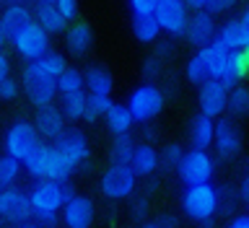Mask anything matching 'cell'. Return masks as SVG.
Listing matches in <instances>:
<instances>
[{"instance_id": "cell-1", "label": "cell", "mask_w": 249, "mask_h": 228, "mask_svg": "<svg viewBox=\"0 0 249 228\" xmlns=\"http://www.w3.org/2000/svg\"><path fill=\"white\" fill-rule=\"evenodd\" d=\"M247 65V50H221V47L210 44V78L213 81H221L223 86L233 88L244 78Z\"/></svg>"}, {"instance_id": "cell-2", "label": "cell", "mask_w": 249, "mask_h": 228, "mask_svg": "<svg viewBox=\"0 0 249 228\" xmlns=\"http://www.w3.org/2000/svg\"><path fill=\"white\" fill-rule=\"evenodd\" d=\"M182 213L197 226L205 223V221H215V215H218V187H213V184L184 187Z\"/></svg>"}, {"instance_id": "cell-3", "label": "cell", "mask_w": 249, "mask_h": 228, "mask_svg": "<svg viewBox=\"0 0 249 228\" xmlns=\"http://www.w3.org/2000/svg\"><path fill=\"white\" fill-rule=\"evenodd\" d=\"M138 174L130 163H109L99 179V190L107 200H127L138 190Z\"/></svg>"}, {"instance_id": "cell-4", "label": "cell", "mask_w": 249, "mask_h": 228, "mask_svg": "<svg viewBox=\"0 0 249 228\" xmlns=\"http://www.w3.org/2000/svg\"><path fill=\"white\" fill-rule=\"evenodd\" d=\"M42 145V135H39L36 124L29 120H16L8 124L3 135V151L18 161H26L36 148Z\"/></svg>"}, {"instance_id": "cell-5", "label": "cell", "mask_w": 249, "mask_h": 228, "mask_svg": "<svg viewBox=\"0 0 249 228\" xmlns=\"http://www.w3.org/2000/svg\"><path fill=\"white\" fill-rule=\"evenodd\" d=\"M21 86H23V93H26L29 104L34 109H44V106H52L54 99L60 96L57 91V81L44 73H39V70L26 62L21 70Z\"/></svg>"}, {"instance_id": "cell-6", "label": "cell", "mask_w": 249, "mask_h": 228, "mask_svg": "<svg viewBox=\"0 0 249 228\" xmlns=\"http://www.w3.org/2000/svg\"><path fill=\"white\" fill-rule=\"evenodd\" d=\"M163 104H166V96L156 83H140L127 96V106L138 124H151L163 112Z\"/></svg>"}, {"instance_id": "cell-7", "label": "cell", "mask_w": 249, "mask_h": 228, "mask_svg": "<svg viewBox=\"0 0 249 228\" xmlns=\"http://www.w3.org/2000/svg\"><path fill=\"white\" fill-rule=\"evenodd\" d=\"M0 215H3V223H8V226L31 223L36 215L31 194L26 190H21L18 184L3 187V192H0Z\"/></svg>"}, {"instance_id": "cell-8", "label": "cell", "mask_w": 249, "mask_h": 228, "mask_svg": "<svg viewBox=\"0 0 249 228\" xmlns=\"http://www.w3.org/2000/svg\"><path fill=\"white\" fill-rule=\"evenodd\" d=\"M11 47H13V52L18 54L23 62H34L39 57H44L47 52H52V34L39 26L36 21H31L26 29L16 34Z\"/></svg>"}, {"instance_id": "cell-9", "label": "cell", "mask_w": 249, "mask_h": 228, "mask_svg": "<svg viewBox=\"0 0 249 228\" xmlns=\"http://www.w3.org/2000/svg\"><path fill=\"white\" fill-rule=\"evenodd\" d=\"M179 182L184 187H195V184H210L215 176V158L208 151L200 148H190L184 153V161L177 171Z\"/></svg>"}, {"instance_id": "cell-10", "label": "cell", "mask_w": 249, "mask_h": 228, "mask_svg": "<svg viewBox=\"0 0 249 228\" xmlns=\"http://www.w3.org/2000/svg\"><path fill=\"white\" fill-rule=\"evenodd\" d=\"M31 202L36 210H62L68 200L75 197L73 184L70 182H54V179H39L31 184Z\"/></svg>"}, {"instance_id": "cell-11", "label": "cell", "mask_w": 249, "mask_h": 228, "mask_svg": "<svg viewBox=\"0 0 249 228\" xmlns=\"http://www.w3.org/2000/svg\"><path fill=\"white\" fill-rule=\"evenodd\" d=\"M229 93L231 88L223 86L221 81H205L202 86H197V106L202 114L213 117V120H221L223 112H229Z\"/></svg>"}, {"instance_id": "cell-12", "label": "cell", "mask_w": 249, "mask_h": 228, "mask_svg": "<svg viewBox=\"0 0 249 228\" xmlns=\"http://www.w3.org/2000/svg\"><path fill=\"white\" fill-rule=\"evenodd\" d=\"M159 18L161 29L166 31L169 36H184L187 23H190V5L184 0H161L159 11L153 13Z\"/></svg>"}, {"instance_id": "cell-13", "label": "cell", "mask_w": 249, "mask_h": 228, "mask_svg": "<svg viewBox=\"0 0 249 228\" xmlns=\"http://www.w3.org/2000/svg\"><path fill=\"white\" fill-rule=\"evenodd\" d=\"M52 145L57 148L75 169L83 166V163H89V158H91V143H89V138H86V132L78 130V127H68Z\"/></svg>"}, {"instance_id": "cell-14", "label": "cell", "mask_w": 249, "mask_h": 228, "mask_svg": "<svg viewBox=\"0 0 249 228\" xmlns=\"http://www.w3.org/2000/svg\"><path fill=\"white\" fill-rule=\"evenodd\" d=\"M241 145H244V138H241V130L236 127V122L221 117L215 122V143H213L215 156L221 161H231L241 153Z\"/></svg>"}, {"instance_id": "cell-15", "label": "cell", "mask_w": 249, "mask_h": 228, "mask_svg": "<svg viewBox=\"0 0 249 228\" xmlns=\"http://www.w3.org/2000/svg\"><path fill=\"white\" fill-rule=\"evenodd\" d=\"M218 23H215V16L210 11H195L190 16V23H187V31H184V39L190 42L192 47H197V50H202V47H210L215 42L218 36Z\"/></svg>"}, {"instance_id": "cell-16", "label": "cell", "mask_w": 249, "mask_h": 228, "mask_svg": "<svg viewBox=\"0 0 249 228\" xmlns=\"http://www.w3.org/2000/svg\"><path fill=\"white\" fill-rule=\"evenodd\" d=\"M34 21V11L26 3H13L3 8V16H0V42L3 47H8L16 39L18 31H23L29 23Z\"/></svg>"}, {"instance_id": "cell-17", "label": "cell", "mask_w": 249, "mask_h": 228, "mask_svg": "<svg viewBox=\"0 0 249 228\" xmlns=\"http://www.w3.org/2000/svg\"><path fill=\"white\" fill-rule=\"evenodd\" d=\"M96 221V205L86 194H75L62 208V226L65 228H91Z\"/></svg>"}, {"instance_id": "cell-18", "label": "cell", "mask_w": 249, "mask_h": 228, "mask_svg": "<svg viewBox=\"0 0 249 228\" xmlns=\"http://www.w3.org/2000/svg\"><path fill=\"white\" fill-rule=\"evenodd\" d=\"M65 122H68V117H65V112H62L57 104L36 109V117H34V124H36L39 135H42L44 140H50V143H54V140L68 130Z\"/></svg>"}, {"instance_id": "cell-19", "label": "cell", "mask_w": 249, "mask_h": 228, "mask_svg": "<svg viewBox=\"0 0 249 228\" xmlns=\"http://www.w3.org/2000/svg\"><path fill=\"white\" fill-rule=\"evenodd\" d=\"M93 44V29L86 21H75L70 23L65 31V50L73 54V57H83L86 52L91 50Z\"/></svg>"}, {"instance_id": "cell-20", "label": "cell", "mask_w": 249, "mask_h": 228, "mask_svg": "<svg viewBox=\"0 0 249 228\" xmlns=\"http://www.w3.org/2000/svg\"><path fill=\"white\" fill-rule=\"evenodd\" d=\"M190 143L192 148H200V151H208L215 143V120L208 114L197 112L190 122Z\"/></svg>"}, {"instance_id": "cell-21", "label": "cell", "mask_w": 249, "mask_h": 228, "mask_svg": "<svg viewBox=\"0 0 249 228\" xmlns=\"http://www.w3.org/2000/svg\"><path fill=\"white\" fill-rule=\"evenodd\" d=\"M130 166L135 169V174H138L140 179L153 176L156 171H159V166H161V153H159V148H156L153 143H138Z\"/></svg>"}, {"instance_id": "cell-22", "label": "cell", "mask_w": 249, "mask_h": 228, "mask_svg": "<svg viewBox=\"0 0 249 228\" xmlns=\"http://www.w3.org/2000/svg\"><path fill=\"white\" fill-rule=\"evenodd\" d=\"M34 21L50 34H65L68 31V18L60 13V8L54 3H36L34 8Z\"/></svg>"}, {"instance_id": "cell-23", "label": "cell", "mask_w": 249, "mask_h": 228, "mask_svg": "<svg viewBox=\"0 0 249 228\" xmlns=\"http://www.w3.org/2000/svg\"><path fill=\"white\" fill-rule=\"evenodd\" d=\"M213 44L221 47V50H247V34H244V26H241V18H231L221 23Z\"/></svg>"}, {"instance_id": "cell-24", "label": "cell", "mask_w": 249, "mask_h": 228, "mask_svg": "<svg viewBox=\"0 0 249 228\" xmlns=\"http://www.w3.org/2000/svg\"><path fill=\"white\" fill-rule=\"evenodd\" d=\"M26 174L39 182V179H50V169H52V143H42L34 153L23 161Z\"/></svg>"}, {"instance_id": "cell-25", "label": "cell", "mask_w": 249, "mask_h": 228, "mask_svg": "<svg viewBox=\"0 0 249 228\" xmlns=\"http://www.w3.org/2000/svg\"><path fill=\"white\" fill-rule=\"evenodd\" d=\"M184 75L195 86H202L205 81H210V47H202V50H197L187 60Z\"/></svg>"}, {"instance_id": "cell-26", "label": "cell", "mask_w": 249, "mask_h": 228, "mask_svg": "<svg viewBox=\"0 0 249 228\" xmlns=\"http://www.w3.org/2000/svg\"><path fill=\"white\" fill-rule=\"evenodd\" d=\"M104 122H107V127L112 135H127V132L135 127V117H132L130 112V106L127 104H120V101H114L112 109H109V114L104 117Z\"/></svg>"}, {"instance_id": "cell-27", "label": "cell", "mask_w": 249, "mask_h": 228, "mask_svg": "<svg viewBox=\"0 0 249 228\" xmlns=\"http://www.w3.org/2000/svg\"><path fill=\"white\" fill-rule=\"evenodd\" d=\"M86 73V91L89 93H99V96H112L114 88V75L101 65H91L83 70Z\"/></svg>"}, {"instance_id": "cell-28", "label": "cell", "mask_w": 249, "mask_h": 228, "mask_svg": "<svg viewBox=\"0 0 249 228\" xmlns=\"http://www.w3.org/2000/svg\"><path fill=\"white\" fill-rule=\"evenodd\" d=\"M161 23L156 16H132V36L140 44H153L161 36Z\"/></svg>"}, {"instance_id": "cell-29", "label": "cell", "mask_w": 249, "mask_h": 228, "mask_svg": "<svg viewBox=\"0 0 249 228\" xmlns=\"http://www.w3.org/2000/svg\"><path fill=\"white\" fill-rule=\"evenodd\" d=\"M31 65H34V68L39 70V73H44V75L54 78V81H57V78H60L62 73H65L68 68H70V65H68V60H65V54H62V52H57V50L47 52L44 57L34 60Z\"/></svg>"}, {"instance_id": "cell-30", "label": "cell", "mask_w": 249, "mask_h": 228, "mask_svg": "<svg viewBox=\"0 0 249 228\" xmlns=\"http://www.w3.org/2000/svg\"><path fill=\"white\" fill-rule=\"evenodd\" d=\"M60 109L65 112L70 122L86 120V109H89V91L73 93V96H60Z\"/></svg>"}, {"instance_id": "cell-31", "label": "cell", "mask_w": 249, "mask_h": 228, "mask_svg": "<svg viewBox=\"0 0 249 228\" xmlns=\"http://www.w3.org/2000/svg\"><path fill=\"white\" fill-rule=\"evenodd\" d=\"M57 91H60V96H73V93L86 91V73L78 68H68L57 78Z\"/></svg>"}, {"instance_id": "cell-32", "label": "cell", "mask_w": 249, "mask_h": 228, "mask_svg": "<svg viewBox=\"0 0 249 228\" xmlns=\"http://www.w3.org/2000/svg\"><path fill=\"white\" fill-rule=\"evenodd\" d=\"M135 138L130 135H114L112 140V151H109V156H112V163H130L132 161V156H135Z\"/></svg>"}, {"instance_id": "cell-33", "label": "cell", "mask_w": 249, "mask_h": 228, "mask_svg": "<svg viewBox=\"0 0 249 228\" xmlns=\"http://www.w3.org/2000/svg\"><path fill=\"white\" fill-rule=\"evenodd\" d=\"M241 202V194H239V187H231V184H221L218 187V213L223 215H239L236 210Z\"/></svg>"}, {"instance_id": "cell-34", "label": "cell", "mask_w": 249, "mask_h": 228, "mask_svg": "<svg viewBox=\"0 0 249 228\" xmlns=\"http://www.w3.org/2000/svg\"><path fill=\"white\" fill-rule=\"evenodd\" d=\"M23 171H26V169H23V161L3 153V158H0V184H3V187L18 184V179H21Z\"/></svg>"}, {"instance_id": "cell-35", "label": "cell", "mask_w": 249, "mask_h": 228, "mask_svg": "<svg viewBox=\"0 0 249 228\" xmlns=\"http://www.w3.org/2000/svg\"><path fill=\"white\" fill-rule=\"evenodd\" d=\"M112 96H99V93H89V109H86V120L83 122H99L104 120V117L109 114V109H112Z\"/></svg>"}, {"instance_id": "cell-36", "label": "cell", "mask_w": 249, "mask_h": 228, "mask_svg": "<svg viewBox=\"0 0 249 228\" xmlns=\"http://www.w3.org/2000/svg\"><path fill=\"white\" fill-rule=\"evenodd\" d=\"M229 114L231 117H249V88L247 86H233L229 93Z\"/></svg>"}, {"instance_id": "cell-37", "label": "cell", "mask_w": 249, "mask_h": 228, "mask_svg": "<svg viewBox=\"0 0 249 228\" xmlns=\"http://www.w3.org/2000/svg\"><path fill=\"white\" fill-rule=\"evenodd\" d=\"M184 148L182 143H166L161 148V169L163 171H179V166H182L184 161Z\"/></svg>"}, {"instance_id": "cell-38", "label": "cell", "mask_w": 249, "mask_h": 228, "mask_svg": "<svg viewBox=\"0 0 249 228\" xmlns=\"http://www.w3.org/2000/svg\"><path fill=\"white\" fill-rule=\"evenodd\" d=\"M23 91L21 81H16V78H0V99L3 101H16L18 99V93Z\"/></svg>"}, {"instance_id": "cell-39", "label": "cell", "mask_w": 249, "mask_h": 228, "mask_svg": "<svg viewBox=\"0 0 249 228\" xmlns=\"http://www.w3.org/2000/svg\"><path fill=\"white\" fill-rule=\"evenodd\" d=\"M127 5H130L132 16H153L159 11L161 0H127Z\"/></svg>"}, {"instance_id": "cell-40", "label": "cell", "mask_w": 249, "mask_h": 228, "mask_svg": "<svg viewBox=\"0 0 249 228\" xmlns=\"http://www.w3.org/2000/svg\"><path fill=\"white\" fill-rule=\"evenodd\" d=\"M34 221L42 228H57L62 223V210H36Z\"/></svg>"}, {"instance_id": "cell-41", "label": "cell", "mask_w": 249, "mask_h": 228, "mask_svg": "<svg viewBox=\"0 0 249 228\" xmlns=\"http://www.w3.org/2000/svg\"><path fill=\"white\" fill-rule=\"evenodd\" d=\"M161 68H163V60L159 57V54H153V57H148V60H145V65H143L145 83H153L156 78H161Z\"/></svg>"}, {"instance_id": "cell-42", "label": "cell", "mask_w": 249, "mask_h": 228, "mask_svg": "<svg viewBox=\"0 0 249 228\" xmlns=\"http://www.w3.org/2000/svg\"><path fill=\"white\" fill-rule=\"evenodd\" d=\"M236 3H239V0H208L205 11H210L213 16H221V13H229Z\"/></svg>"}, {"instance_id": "cell-43", "label": "cell", "mask_w": 249, "mask_h": 228, "mask_svg": "<svg viewBox=\"0 0 249 228\" xmlns=\"http://www.w3.org/2000/svg\"><path fill=\"white\" fill-rule=\"evenodd\" d=\"M54 5L60 8V13L65 16L68 21H75V16H78V0H54Z\"/></svg>"}, {"instance_id": "cell-44", "label": "cell", "mask_w": 249, "mask_h": 228, "mask_svg": "<svg viewBox=\"0 0 249 228\" xmlns=\"http://www.w3.org/2000/svg\"><path fill=\"white\" fill-rule=\"evenodd\" d=\"M148 208H151V202H148V197H140L132 202V218L135 221H143V218L148 215Z\"/></svg>"}, {"instance_id": "cell-45", "label": "cell", "mask_w": 249, "mask_h": 228, "mask_svg": "<svg viewBox=\"0 0 249 228\" xmlns=\"http://www.w3.org/2000/svg\"><path fill=\"white\" fill-rule=\"evenodd\" d=\"M156 223H159V228H179V218L174 213H161Z\"/></svg>"}, {"instance_id": "cell-46", "label": "cell", "mask_w": 249, "mask_h": 228, "mask_svg": "<svg viewBox=\"0 0 249 228\" xmlns=\"http://www.w3.org/2000/svg\"><path fill=\"white\" fill-rule=\"evenodd\" d=\"M226 228H249V213H239V215H233Z\"/></svg>"}, {"instance_id": "cell-47", "label": "cell", "mask_w": 249, "mask_h": 228, "mask_svg": "<svg viewBox=\"0 0 249 228\" xmlns=\"http://www.w3.org/2000/svg\"><path fill=\"white\" fill-rule=\"evenodd\" d=\"M0 78H11V57H8V52L0 54Z\"/></svg>"}, {"instance_id": "cell-48", "label": "cell", "mask_w": 249, "mask_h": 228, "mask_svg": "<svg viewBox=\"0 0 249 228\" xmlns=\"http://www.w3.org/2000/svg\"><path fill=\"white\" fill-rule=\"evenodd\" d=\"M239 194H241V202L249 208V174L241 179V184H239Z\"/></svg>"}, {"instance_id": "cell-49", "label": "cell", "mask_w": 249, "mask_h": 228, "mask_svg": "<svg viewBox=\"0 0 249 228\" xmlns=\"http://www.w3.org/2000/svg\"><path fill=\"white\" fill-rule=\"evenodd\" d=\"M239 18H241V26H244V34H247V50H249V5L244 8V13H241Z\"/></svg>"}, {"instance_id": "cell-50", "label": "cell", "mask_w": 249, "mask_h": 228, "mask_svg": "<svg viewBox=\"0 0 249 228\" xmlns=\"http://www.w3.org/2000/svg\"><path fill=\"white\" fill-rule=\"evenodd\" d=\"M187 5L192 8V11H205L208 8V0H184Z\"/></svg>"}, {"instance_id": "cell-51", "label": "cell", "mask_w": 249, "mask_h": 228, "mask_svg": "<svg viewBox=\"0 0 249 228\" xmlns=\"http://www.w3.org/2000/svg\"><path fill=\"white\" fill-rule=\"evenodd\" d=\"M11 228H42L36 221H31V223H21V226H11Z\"/></svg>"}, {"instance_id": "cell-52", "label": "cell", "mask_w": 249, "mask_h": 228, "mask_svg": "<svg viewBox=\"0 0 249 228\" xmlns=\"http://www.w3.org/2000/svg\"><path fill=\"white\" fill-rule=\"evenodd\" d=\"M140 228H159V223H156V221H153V223H143Z\"/></svg>"}, {"instance_id": "cell-53", "label": "cell", "mask_w": 249, "mask_h": 228, "mask_svg": "<svg viewBox=\"0 0 249 228\" xmlns=\"http://www.w3.org/2000/svg\"><path fill=\"white\" fill-rule=\"evenodd\" d=\"M36 3H54V0H36Z\"/></svg>"}, {"instance_id": "cell-54", "label": "cell", "mask_w": 249, "mask_h": 228, "mask_svg": "<svg viewBox=\"0 0 249 228\" xmlns=\"http://www.w3.org/2000/svg\"><path fill=\"white\" fill-rule=\"evenodd\" d=\"M247 169H249V156H247Z\"/></svg>"}]
</instances>
